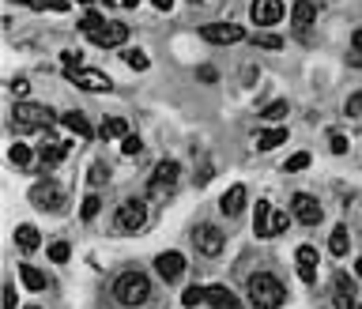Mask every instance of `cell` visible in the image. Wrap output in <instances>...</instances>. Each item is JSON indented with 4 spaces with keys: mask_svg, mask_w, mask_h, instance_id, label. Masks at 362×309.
I'll return each mask as SVG.
<instances>
[{
    "mask_svg": "<svg viewBox=\"0 0 362 309\" xmlns=\"http://www.w3.org/2000/svg\"><path fill=\"white\" fill-rule=\"evenodd\" d=\"M246 294L257 309H280L287 302V287L272 276V271H253L249 283H246Z\"/></svg>",
    "mask_w": 362,
    "mask_h": 309,
    "instance_id": "cell-1",
    "label": "cell"
},
{
    "mask_svg": "<svg viewBox=\"0 0 362 309\" xmlns=\"http://www.w3.org/2000/svg\"><path fill=\"white\" fill-rule=\"evenodd\" d=\"M114 298L121 306H144L151 298V279L144 271H125L114 279Z\"/></svg>",
    "mask_w": 362,
    "mask_h": 309,
    "instance_id": "cell-2",
    "label": "cell"
},
{
    "mask_svg": "<svg viewBox=\"0 0 362 309\" xmlns=\"http://www.w3.org/2000/svg\"><path fill=\"white\" fill-rule=\"evenodd\" d=\"M12 117H15V125H20V128H53V125L61 121V117H57V110L38 106V102H27V98L15 102Z\"/></svg>",
    "mask_w": 362,
    "mask_h": 309,
    "instance_id": "cell-3",
    "label": "cell"
},
{
    "mask_svg": "<svg viewBox=\"0 0 362 309\" xmlns=\"http://www.w3.org/2000/svg\"><path fill=\"white\" fill-rule=\"evenodd\" d=\"M64 76L76 83L80 91H95V95H106V91H114V80L106 76V72L98 68H87V64H76V68H64Z\"/></svg>",
    "mask_w": 362,
    "mask_h": 309,
    "instance_id": "cell-4",
    "label": "cell"
},
{
    "mask_svg": "<svg viewBox=\"0 0 362 309\" xmlns=\"http://www.w3.org/2000/svg\"><path fill=\"white\" fill-rule=\"evenodd\" d=\"M64 200H68V193H64V185H57V181H38L31 189V204L34 208H42V211H61L64 208Z\"/></svg>",
    "mask_w": 362,
    "mask_h": 309,
    "instance_id": "cell-5",
    "label": "cell"
},
{
    "mask_svg": "<svg viewBox=\"0 0 362 309\" xmlns=\"http://www.w3.org/2000/svg\"><path fill=\"white\" fill-rule=\"evenodd\" d=\"M178 177H181V166L174 163V158H163V163L151 170V181H147V189L159 193V196H170L174 189H178Z\"/></svg>",
    "mask_w": 362,
    "mask_h": 309,
    "instance_id": "cell-6",
    "label": "cell"
},
{
    "mask_svg": "<svg viewBox=\"0 0 362 309\" xmlns=\"http://www.w3.org/2000/svg\"><path fill=\"white\" fill-rule=\"evenodd\" d=\"M144 223H147V208H144V200H125L117 208V223L114 227L121 234H136V230H144Z\"/></svg>",
    "mask_w": 362,
    "mask_h": 309,
    "instance_id": "cell-7",
    "label": "cell"
},
{
    "mask_svg": "<svg viewBox=\"0 0 362 309\" xmlns=\"http://www.w3.org/2000/svg\"><path fill=\"white\" fill-rule=\"evenodd\" d=\"M200 38L211 42V45H234V42L246 38V31L234 27V23H204L200 27Z\"/></svg>",
    "mask_w": 362,
    "mask_h": 309,
    "instance_id": "cell-8",
    "label": "cell"
},
{
    "mask_svg": "<svg viewBox=\"0 0 362 309\" xmlns=\"http://www.w3.org/2000/svg\"><path fill=\"white\" fill-rule=\"evenodd\" d=\"M193 246H197L204 257H219L223 246H227V238H223L219 227H211V223H204V227L193 230Z\"/></svg>",
    "mask_w": 362,
    "mask_h": 309,
    "instance_id": "cell-9",
    "label": "cell"
},
{
    "mask_svg": "<svg viewBox=\"0 0 362 309\" xmlns=\"http://www.w3.org/2000/svg\"><path fill=\"white\" fill-rule=\"evenodd\" d=\"M291 215H294L299 223H306V227H317V223L324 219L321 204L313 200V196H306V193H294V200H291Z\"/></svg>",
    "mask_w": 362,
    "mask_h": 309,
    "instance_id": "cell-10",
    "label": "cell"
},
{
    "mask_svg": "<svg viewBox=\"0 0 362 309\" xmlns=\"http://www.w3.org/2000/svg\"><path fill=\"white\" fill-rule=\"evenodd\" d=\"M185 268H189V260L181 257V253H159V257H155V271H159V276L166 279V283H178V279L185 276Z\"/></svg>",
    "mask_w": 362,
    "mask_h": 309,
    "instance_id": "cell-11",
    "label": "cell"
},
{
    "mask_svg": "<svg viewBox=\"0 0 362 309\" xmlns=\"http://www.w3.org/2000/svg\"><path fill=\"white\" fill-rule=\"evenodd\" d=\"M249 15H253L257 27H264V31H268V27H276L287 15V8H283V0H253V12H249Z\"/></svg>",
    "mask_w": 362,
    "mask_h": 309,
    "instance_id": "cell-12",
    "label": "cell"
},
{
    "mask_svg": "<svg viewBox=\"0 0 362 309\" xmlns=\"http://www.w3.org/2000/svg\"><path fill=\"white\" fill-rule=\"evenodd\" d=\"M294 268H299L302 283H317V249H313V246H299V249H294Z\"/></svg>",
    "mask_w": 362,
    "mask_h": 309,
    "instance_id": "cell-13",
    "label": "cell"
},
{
    "mask_svg": "<svg viewBox=\"0 0 362 309\" xmlns=\"http://www.w3.org/2000/svg\"><path fill=\"white\" fill-rule=\"evenodd\" d=\"M64 155H68V144H45L38 158H34V166H38L42 174H50V170H57V166L64 163Z\"/></svg>",
    "mask_w": 362,
    "mask_h": 309,
    "instance_id": "cell-14",
    "label": "cell"
},
{
    "mask_svg": "<svg viewBox=\"0 0 362 309\" xmlns=\"http://www.w3.org/2000/svg\"><path fill=\"white\" fill-rule=\"evenodd\" d=\"M332 287H336V309H359L355 306V279L351 276H332Z\"/></svg>",
    "mask_w": 362,
    "mask_h": 309,
    "instance_id": "cell-15",
    "label": "cell"
},
{
    "mask_svg": "<svg viewBox=\"0 0 362 309\" xmlns=\"http://www.w3.org/2000/svg\"><path fill=\"white\" fill-rule=\"evenodd\" d=\"M125 38H128V27H125V23H106V27H102V31H98L91 42L102 45V50H114V45H121Z\"/></svg>",
    "mask_w": 362,
    "mask_h": 309,
    "instance_id": "cell-16",
    "label": "cell"
},
{
    "mask_svg": "<svg viewBox=\"0 0 362 309\" xmlns=\"http://www.w3.org/2000/svg\"><path fill=\"white\" fill-rule=\"evenodd\" d=\"M272 215H276L272 204L257 200V211H253V234L257 238H272Z\"/></svg>",
    "mask_w": 362,
    "mask_h": 309,
    "instance_id": "cell-17",
    "label": "cell"
},
{
    "mask_svg": "<svg viewBox=\"0 0 362 309\" xmlns=\"http://www.w3.org/2000/svg\"><path fill=\"white\" fill-rule=\"evenodd\" d=\"M246 200H249V189H246V185H230V189L223 193L219 208L227 211V215H238L241 208H246Z\"/></svg>",
    "mask_w": 362,
    "mask_h": 309,
    "instance_id": "cell-18",
    "label": "cell"
},
{
    "mask_svg": "<svg viewBox=\"0 0 362 309\" xmlns=\"http://www.w3.org/2000/svg\"><path fill=\"white\" fill-rule=\"evenodd\" d=\"M291 20H294V31H310L313 20H317V4H310V0H299V4L291 8Z\"/></svg>",
    "mask_w": 362,
    "mask_h": 309,
    "instance_id": "cell-19",
    "label": "cell"
},
{
    "mask_svg": "<svg viewBox=\"0 0 362 309\" xmlns=\"http://www.w3.org/2000/svg\"><path fill=\"white\" fill-rule=\"evenodd\" d=\"M208 306L211 309H241V302L230 294L227 287H208Z\"/></svg>",
    "mask_w": 362,
    "mask_h": 309,
    "instance_id": "cell-20",
    "label": "cell"
},
{
    "mask_svg": "<svg viewBox=\"0 0 362 309\" xmlns=\"http://www.w3.org/2000/svg\"><path fill=\"white\" fill-rule=\"evenodd\" d=\"M61 125L72 128L76 136H95V128H91V121L80 114V110H68V114H61Z\"/></svg>",
    "mask_w": 362,
    "mask_h": 309,
    "instance_id": "cell-21",
    "label": "cell"
},
{
    "mask_svg": "<svg viewBox=\"0 0 362 309\" xmlns=\"http://www.w3.org/2000/svg\"><path fill=\"white\" fill-rule=\"evenodd\" d=\"M15 246H20L23 253H34L42 246V234L31 227V223H23V227H15Z\"/></svg>",
    "mask_w": 362,
    "mask_h": 309,
    "instance_id": "cell-22",
    "label": "cell"
},
{
    "mask_svg": "<svg viewBox=\"0 0 362 309\" xmlns=\"http://www.w3.org/2000/svg\"><path fill=\"white\" fill-rule=\"evenodd\" d=\"M20 279H23V287H27V290H45V287H50L45 271L31 268V264H20Z\"/></svg>",
    "mask_w": 362,
    "mask_h": 309,
    "instance_id": "cell-23",
    "label": "cell"
},
{
    "mask_svg": "<svg viewBox=\"0 0 362 309\" xmlns=\"http://www.w3.org/2000/svg\"><path fill=\"white\" fill-rule=\"evenodd\" d=\"M98 136H102V140H125V136H128L125 117H106V121H102V128H98Z\"/></svg>",
    "mask_w": 362,
    "mask_h": 309,
    "instance_id": "cell-24",
    "label": "cell"
},
{
    "mask_svg": "<svg viewBox=\"0 0 362 309\" xmlns=\"http://www.w3.org/2000/svg\"><path fill=\"white\" fill-rule=\"evenodd\" d=\"M287 136H291V133H287V128H280V125H276V128H264V133L257 136V147H261V151H272V147H280Z\"/></svg>",
    "mask_w": 362,
    "mask_h": 309,
    "instance_id": "cell-25",
    "label": "cell"
},
{
    "mask_svg": "<svg viewBox=\"0 0 362 309\" xmlns=\"http://www.w3.org/2000/svg\"><path fill=\"white\" fill-rule=\"evenodd\" d=\"M347 227H332V238H329V249H332V257H347Z\"/></svg>",
    "mask_w": 362,
    "mask_h": 309,
    "instance_id": "cell-26",
    "label": "cell"
},
{
    "mask_svg": "<svg viewBox=\"0 0 362 309\" xmlns=\"http://www.w3.org/2000/svg\"><path fill=\"white\" fill-rule=\"evenodd\" d=\"M102 27H106V20H102V12H87V15L80 20V31L87 34V38H95V34L102 31Z\"/></svg>",
    "mask_w": 362,
    "mask_h": 309,
    "instance_id": "cell-27",
    "label": "cell"
},
{
    "mask_svg": "<svg viewBox=\"0 0 362 309\" xmlns=\"http://www.w3.org/2000/svg\"><path fill=\"white\" fill-rule=\"evenodd\" d=\"M8 158H12L15 166H23V170H27V166H31L38 155H31V147H27V144H12V151H8Z\"/></svg>",
    "mask_w": 362,
    "mask_h": 309,
    "instance_id": "cell-28",
    "label": "cell"
},
{
    "mask_svg": "<svg viewBox=\"0 0 362 309\" xmlns=\"http://www.w3.org/2000/svg\"><path fill=\"white\" fill-rule=\"evenodd\" d=\"M287 110H291V106H287L283 98H276V102H268V106H261V117H264V121H283Z\"/></svg>",
    "mask_w": 362,
    "mask_h": 309,
    "instance_id": "cell-29",
    "label": "cell"
},
{
    "mask_svg": "<svg viewBox=\"0 0 362 309\" xmlns=\"http://www.w3.org/2000/svg\"><path fill=\"white\" fill-rule=\"evenodd\" d=\"M181 302H185V309H197L200 302H208V290H204V287H185Z\"/></svg>",
    "mask_w": 362,
    "mask_h": 309,
    "instance_id": "cell-30",
    "label": "cell"
},
{
    "mask_svg": "<svg viewBox=\"0 0 362 309\" xmlns=\"http://www.w3.org/2000/svg\"><path fill=\"white\" fill-rule=\"evenodd\" d=\"M68 257H72V246L57 238V241L50 246V260H53V264H68Z\"/></svg>",
    "mask_w": 362,
    "mask_h": 309,
    "instance_id": "cell-31",
    "label": "cell"
},
{
    "mask_svg": "<svg viewBox=\"0 0 362 309\" xmlns=\"http://www.w3.org/2000/svg\"><path fill=\"white\" fill-rule=\"evenodd\" d=\"M313 158H310V151H299V155H291L283 163V174H299V170H306V166H310Z\"/></svg>",
    "mask_w": 362,
    "mask_h": 309,
    "instance_id": "cell-32",
    "label": "cell"
},
{
    "mask_svg": "<svg viewBox=\"0 0 362 309\" xmlns=\"http://www.w3.org/2000/svg\"><path fill=\"white\" fill-rule=\"evenodd\" d=\"M87 181H91V189H102V185L110 181V166L106 163H95V166H91V174H87Z\"/></svg>",
    "mask_w": 362,
    "mask_h": 309,
    "instance_id": "cell-33",
    "label": "cell"
},
{
    "mask_svg": "<svg viewBox=\"0 0 362 309\" xmlns=\"http://www.w3.org/2000/svg\"><path fill=\"white\" fill-rule=\"evenodd\" d=\"M125 64H128V68H136V72H147V68H151L147 53H140V50H125Z\"/></svg>",
    "mask_w": 362,
    "mask_h": 309,
    "instance_id": "cell-34",
    "label": "cell"
},
{
    "mask_svg": "<svg viewBox=\"0 0 362 309\" xmlns=\"http://www.w3.org/2000/svg\"><path fill=\"white\" fill-rule=\"evenodd\" d=\"M98 208H102V200H98V193H87V200H83V208H80V219H95L98 215Z\"/></svg>",
    "mask_w": 362,
    "mask_h": 309,
    "instance_id": "cell-35",
    "label": "cell"
},
{
    "mask_svg": "<svg viewBox=\"0 0 362 309\" xmlns=\"http://www.w3.org/2000/svg\"><path fill=\"white\" fill-rule=\"evenodd\" d=\"M140 151H144V140L136 133H128L125 140H121V155H140Z\"/></svg>",
    "mask_w": 362,
    "mask_h": 309,
    "instance_id": "cell-36",
    "label": "cell"
},
{
    "mask_svg": "<svg viewBox=\"0 0 362 309\" xmlns=\"http://www.w3.org/2000/svg\"><path fill=\"white\" fill-rule=\"evenodd\" d=\"M291 219H294V215H287V211H276V215H272V238H276V234H283L287 227H291Z\"/></svg>",
    "mask_w": 362,
    "mask_h": 309,
    "instance_id": "cell-37",
    "label": "cell"
},
{
    "mask_svg": "<svg viewBox=\"0 0 362 309\" xmlns=\"http://www.w3.org/2000/svg\"><path fill=\"white\" fill-rule=\"evenodd\" d=\"M343 114H347V117H362V91H355V95L347 98V106H343Z\"/></svg>",
    "mask_w": 362,
    "mask_h": 309,
    "instance_id": "cell-38",
    "label": "cell"
},
{
    "mask_svg": "<svg viewBox=\"0 0 362 309\" xmlns=\"http://www.w3.org/2000/svg\"><path fill=\"white\" fill-rule=\"evenodd\" d=\"M257 45H261V50H283V38L280 34H261V38H253Z\"/></svg>",
    "mask_w": 362,
    "mask_h": 309,
    "instance_id": "cell-39",
    "label": "cell"
},
{
    "mask_svg": "<svg viewBox=\"0 0 362 309\" xmlns=\"http://www.w3.org/2000/svg\"><path fill=\"white\" fill-rule=\"evenodd\" d=\"M329 151H332V155H343V151H347V136H343V133H332V136H329Z\"/></svg>",
    "mask_w": 362,
    "mask_h": 309,
    "instance_id": "cell-40",
    "label": "cell"
},
{
    "mask_svg": "<svg viewBox=\"0 0 362 309\" xmlns=\"http://www.w3.org/2000/svg\"><path fill=\"white\" fill-rule=\"evenodd\" d=\"M61 64H64V68H76V64H83V61H80L76 50H64V53H61Z\"/></svg>",
    "mask_w": 362,
    "mask_h": 309,
    "instance_id": "cell-41",
    "label": "cell"
},
{
    "mask_svg": "<svg viewBox=\"0 0 362 309\" xmlns=\"http://www.w3.org/2000/svg\"><path fill=\"white\" fill-rule=\"evenodd\" d=\"M68 4H72V0H45V12H64Z\"/></svg>",
    "mask_w": 362,
    "mask_h": 309,
    "instance_id": "cell-42",
    "label": "cell"
},
{
    "mask_svg": "<svg viewBox=\"0 0 362 309\" xmlns=\"http://www.w3.org/2000/svg\"><path fill=\"white\" fill-rule=\"evenodd\" d=\"M200 80H204V83H216V80H219V72H216V68H208V64H204V68H200Z\"/></svg>",
    "mask_w": 362,
    "mask_h": 309,
    "instance_id": "cell-43",
    "label": "cell"
},
{
    "mask_svg": "<svg viewBox=\"0 0 362 309\" xmlns=\"http://www.w3.org/2000/svg\"><path fill=\"white\" fill-rule=\"evenodd\" d=\"M4 306L15 309V287H4Z\"/></svg>",
    "mask_w": 362,
    "mask_h": 309,
    "instance_id": "cell-44",
    "label": "cell"
},
{
    "mask_svg": "<svg viewBox=\"0 0 362 309\" xmlns=\"http://www.w3.org/2000/svg\"><path fill=\"white\" fill-rule=\"evenodd\" d=\"M151 4L159 8V12H170V8H174V0H151Z\"/></svg>",
    "mask_w": 362,
    "mask_h": 309,
    "instance_id": "cell-45",
    "label": "cell"
},
{
    "mask_svg": "<svg viewBox=\"0 0 362 309\" xmlns=\"http://www.w3.org/2000/svg\"><path fill=\"white\" fill-rule=\"evenodd\" d=\"M355 53H362V31H355Z\"/></svg>",
    "mask_w": 362,
    "mask_h": 309,
    "instance_id": "cell-46",
    "label": "cell"
},
{
    "mask_svg": "<svg viewBox=\"0 0 362 309\" xmlns=\"http://www.w3.org/2000/svg\"><path fill=\"white\" fill-rule=\"evenodd\" d=\"M23 4H34V8H42V12H45V0H23Z\"/></svg>",
    "mask_w": 362,
    "mask_h": 309,
    "instance_id": "cell-47",
    "label": "cell"
},
{
    "mask_svg": "<svg viewBox=\"0 0 362 309\" xmlns=\"http://www.w3.org/2000/svg\"><path fill=\"white\" fill-rule=\"evenodd\" d=\"M355 271H359V279H362V257H359V264H355Z\"/></svg>",
    "mask_w": 362,
    "mask_h": 309,
    "instance_id": "cell-48",
    "label": "cell"
},
{
    "mask_svg": "<svg viewBox=\"0 0 362 309\" xmlns=\"http://www.w3.org/2000/svg\"><path fill=\"white\" fill-rule=\"evenodd\" d=\"M27 309H42V306H27Z\"/></svg>",
    "mask_w": 362,
    "mask_h": 309,
    "instance_id": "cell-49",
    "label": "cell"
},
{
    "mask_svg": "<svg viewBox=\"0 0 362 309\" xmlns=\"http://www.w3.org/2000/svg\"><path fill=\"white\" fill-rule=\"evenodd\" d=\"M80 4H91V0H80Z\"/></svg>",
    "mask_w": 362,
    "mask_h": 309,
    "instance_id": "cell-50",
    "label": "cell"
},
{
    "mask_svg": "<svg viewBox=\"0 0 362 309\" xmlns=\"http://www.w3.org/2000/svg\"><path fill=\"white\" fill-rule=\"evenodd\" d=\"M355 61H362V53H359V57H355Z\"/></svg>",
    "mask_w": 362,
    "mask_h": 309,
    "instance_id": "cell-51",
    "label": "cell"
}]
</instances>
